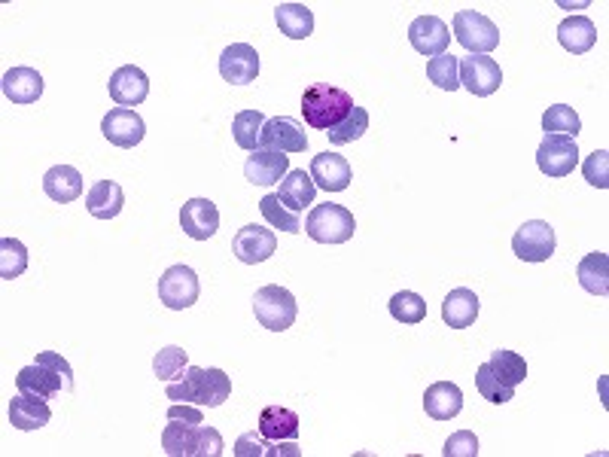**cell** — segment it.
I'll list each match as a JSON object with an SVG mask.
<instances>
[{
	"instance_id": "cell-1",
	"label": "cell",
	"mask_w": 609,
	"mask_h": 457,
	"mask_svg": "<svg viewBox=\"0 0 609 457\" xmlns=\"http://www.w3.org/2000/svg\"><path fill=\"white\" fill-rule=\"evenodd\" d=\"M354 107L357 104L345 89L329 86V83H314L302 95V116L311 128H317V132H332L335 125H342L351 116Z\"/></svg>"
},
{
	"instance_id": "cell-2",
	"label": "cell",
	"mask_w": 609,
	"mask_h": 457,
	"mask_svg": "<svg viewBox=\"0 0 609 457\" xmlns=\"http://www.w3.org/2000/svg\"><path fill=\"white\" fill-rule=\"evenodd\" d=\"M253 314L256 320L265 326V330L272 333H284L296 323V314H299V305H296V296L287 290V287H278V284H265L256 290L253 296Z\"/></svg>"
},
{
	"instance_id": "cell-3",
	"label": "cell",
	"mask_w": 609,
	"mask_h": 457,
	"mask_svg": "<svg viewBox=\"0 0 609 457\" xmlns=\"http://www.w3.org/2000/svg\"><path fill=\"white\" fill-rule=\"evenodd\" d=\"M305 232H308V238L317 241V244H345V241L354 238L357 220H354V214H351L348 208L326 202V205H317V208L308 214Z\"/></svg>"
},
{
	"instance_id": "cell-4",
	"label": "cell",
	"mask_w": 609,
	"mask_h": 457,
	"mask_svg": "<svg viewBox=\"0 0 609 457\" xmlns=\"http://www.w3.org/2000/svg\"><path fill=\"white\" fill-rule=\"evenodd\" d=\"M451 25H454L457 43L469 55H488L500 46V28L476 10H457Z\"/></svg>"
},
{
	"instance_id": "cell-5",
	"label": "cell",
	"mask_w": 609,
	"mask_h": 457,
	"mask_svg": "<svg viewBox=\"0 0 609 457\" xmlns=\"http://www.w3.org/2000/svg\"><path fill=\"white\" fill-rule=\"evenodd\" d=\"M555 229L546 220H527L512 235V253L521 263H549L555 256Z\"/></svg>"
},
{
	"instance_id": "cell-6",
	"label": "cell",
	"mask_w": 609,
	"mask_h": 457,
	"mask_svg": "<svg viewBox=\"0 0 609 457\" xmlns=\"http://www.w3.org/2000/svg\"><path fill=\"white\" fill-rule=\"evenodd\" d=\"M101 135L119 147V150H134L144 135H147V122L141 119L138 110H128V107H113L104 119H101Z\"/></svg>"
},
{
	"instance_id": "cell-7",
	"label": "cell",
	"mask_w": 609,
	"mask_h": 457,
	"mask_svg": "<svg viewBox=\"0 0 609 457\" xmlns=\"http://www.w3.org/2000/svg\"><path fill=\"white\" fill-rule=\"evenodd\" d=\"M201 296V284L198 275L189 266H171L162 278H159V302L171 311H183L192 308Z\"/></svg>"
},
{
	"instance_id": "cell-8",
	"label": "cell",
	"mask_w": 609,
	"mask_h": 457,
	"mask_svg": "<svg viewBox=\"0 0 609 457\" xmlns=\"http://www.w3.org/2000/svg\"><path fill=\"white\" fill-rule=\"evenodd\" d=\"M536 165L546 177H567L579 165V147L573 138L564 135H546L536 150Z\"/></svg>"
},
{
	"instance_id": "cell-9",
	"label": "cell",
	"mask_w": 609,
	"mask_h": 457,
	"mask_svg": "<svg viewBox=\"0 0 609 457\" xmlns=\"http://www.w3.org/2000/svg\"><path fill=\"white\" fill-rule=\"evenodd\" d=\"M503 71L491 55H469L460 58V86H466L476 98H488L500 89Z\"/></svg>"
},
{
	"instance_id": "cell-10",
	"label": "cell",
	"mask_w": 609,
	"mask_h": 457,
	"mask_svg": "<svg viewBox=\"0 0 609 457\" xmlns=\"http://www.w3.org/2000/svg\"><path fill=\"white\" fill-rule=\"evenodd\" d=\"M259 150H275V153H305L308 150V135L296 119L287 116H272L262 125Z\"/></svg>"
},
{
	"instance_id": "cell-11",
	"label": "cell",
	"mask_w": 609,
	"mask_h": 457,
	"mask_svg": "<svg viewBox=\"0 0 609 457\" xmlns=\"http://www.w3.org/2000/svg\"><path fill=\"white\" fill-rule=\"evenodd\" d=\"M278 250V238L272 229H265V226H241L238 235L232 238V253L241 259L244 266H259L265 263V259H272Z\"/></svg>"
},
{
	"instance_id": "cell-12",
	"label": "cell",
	"mask_w": 609,
	"mask_h": 457,
	"mask_svg": "<svg viewBox=\"0 0 609 457\" xmlns=\"http://www.w3.org/2000/svg\"><path fill=\"white\" fill-rule=\"evenodd\" d=\"M220 77L232 86H247L259 77V52L250 43H232L220 55Z\"/></svg>"
},
{
	"instance_id": "cell-13",
	"label": "cell",
	"mask_w": 609,
	"mask_h": 457,
	"mask_svg": "<svg viewBox=\"0 0 609 457\" xmlns=\"http://www.w3.org/2000/svg\"><path fill=\"white\" fill-rule=\"evenodd\" d=\"M107 92L110 98L119 104V107H138L147 101L150 95V77L138 68V64H125V68H119L110 83H107Z\"/></svg>"
},
{
	"instance_id": "cell-14",
	"label": "cell",
	"mask_w": 609,
	"mask_h": 457,
	"mask_svg": "<svg viewBox=\"0 0 609 457\" xmlns=\"http://www.w3.org/2000/svg\"><path fill=\"white\" fill-rule=\"evenodd\" d=\"M16 390H19V394H25V397H34V400H52V397L61 394V390L67 394V384H64V378L55 369H49L46 363L34 360L31 366L19 369Z\"/></svg>"
},
{
	"instance_id": "cell-15",
	"label": "cell",
	"mask_w": 609,
	"mask_h": 457,
	"mask_svg": "<svg viewBox=\"0 0 609 457\" xmlns=\"http://www.w3.org/2000/svg\"><path fill=\"white\" fill-rule=\"evenodd\" d=\"M308 174H311L314 186H320L326 192H345L351 186V180H354V171H351L348 159L342 153H332V150L317 153L311 159V171Z\"/></svg>"
},
{
	"instance_id": "cell-16",
	"label": "cell",
	"mask_w": 609,
	"mask_h": 457,
	"mask_svg": "<svg viewBox=\"0 0 609 457\" xmlns=\"http://www.w3.org/2000/svg\"><path fill=\"white\" fill-rule=\"evenodd\" d=\"M180 226L192 241H208L220 229V211L211 199H189L180 208Z\"/></svg>"
},
{
	"instance_id": "cell-17",
	"label": "cell",
	"mask_w": 609,
	"mask_h": 457,
	"mask_svg": "<svg viewBox=\"0 0 609 457\" xmlns=\"http://www.w3.org/2000/svg\"><path fill=\"white\" fill-rule=\"evenodd\" d=\"M409 43L415 46V52H421L427 58H436V55L448 52L451 31H448V25L439 16H418L409 25Z\"/></svg>"
},
{
	"instance_id": "cell-18",
	"label": "cell",
	"mask_w": 609,
	"mask_h": 457,
	"mask_svg": "<svg viewBox=\"0 0 609 457\" xmlns=\"http://www.w3.org/2000/svg\"><path fill=\"white\" fill-rule=\"evenodd\" d=\"M287 171H290L287 153H275V150H253L244 162V177L253 186H275L287 177Z\"/></svg>"
},
{
	"instance_id": "cell-19",
	"label": "cell",
	"mask_w": 609,
	"mask_h": 457,
	"mask_svg": "<svg viewBox=\"0 0 609 457\" xmlns=\"http://www.w3.org/2000/svg\"><path fill=\"white\" fill-rule=\"evenodd\" d=\"M424 412L433 421H451L463 412V390L454 381H436L424 390Z\"/></svg>"
},
{
	"instance_id": "cell-20",
	"label": "cell",
	"mask_w": 609,
	"mask_h": 457,
	"mask_svg": "<svg viewBox=\"0 0 609 457\" xmlns=\"http://www.w3.org/2000/svg\"><path fill=\"white\" fill-rule=\"evenodd\" d=\"M43 192L58 205L77 202L83 195V174L71 165H55L43 174Z\"/></svg>"
},
{
	"instance_id": "cell-21",
	"label": "cell",
	"mask_w": 609,
	"mask_h": 457,
	"mask_svg": "<svg viewBox=\"0 0 609 457\" xmlns=\"http://www.w3.org/2000/svg\"><path fill=\"white\" fill-rule=\"evenodd\" d=\"M479 311H482L479 296L472 290H466V287L451 290L445 296V302H442V320L451 326V330H466V326H472L479 317Z\"/></svg>"
},
{
	"instance_id": "cell-22",
	"label": "cell",
	"mask_w": 609,
	"mask_h": 457,
	"mask_svg": "<svg viewBox=\"0 0 609 457\" xmlns=\"http://www.w3.org/2000/svg\"><path fill=\"white\" fill-rule=\"evenodd\" d=\"M86 208L95 220H113L125 208V192L116 180H98L86 192Z\"/></svg>"
},
{
	"instance_id": "cell-23",
	"label": "cell",
	"mask_w": 609,
	"mask_h": 457,
	"mask_svg": "<svg viewBox=\"0 0 609 457\" xmlns=\"http://www.w3.org/2000/svg\"><path fill=\"white\" fill-rule=\"evenodd\" d=\"M4 95L13 104H37L43 95V77L34 68H13L4 74Z\"/></svg>"
},
{
	"instance_id": "cell-24",
	"label": "cell",
	"mask_w": 609,
	"mask_h": 457,
	"mask_svg": "<svg viewBox=\"0 0 609 457\" xmlns=\"http://www.w3.org/2000/svg\"><path fill=\"white\" fill-rule=\"evenodd\" d=\"M256 433H262L265 439H272V442L299 439V415L293 409H284V406H268L259 415Z\"/></svg>"
},
{
	"instance_id": "cell-25",
	"label": "cell",
	"mask_w": 609,
	"mask_h": 457,
	"mask_svg": "<svg viewBox=\"0 0 609 457\" xmlns=\"http://www.w3.org/2000/svg\"><path fill=\"white\" fill-rule=\"evenodd\" d=\"M558 40L567 52L573 55H585L594 49L597 43V28L588 16H567L561 25H558Z\"/></svg>"
},
{
	"instance_id": "cell-26",
	"label": "cell",
	"mask_w": 609,
	"mask_h": 457,
	"mask_svg": "<svg viewBox=\"0 0 609 457\" xmlns=\"http://www.w3.org/2000/svg\"><path fill=\"white\" fill-rule=\"evenodd\" d=\"M314 195H317V186H314L311 174H305L299 168L287 171V177L281 180V189H278V199L296 214H302L308 205H314Z\"/></svg>"
},
{
	"instance_id": "cell-27",
	"label": "cell",
	"mask_w": 609,
	"mask_h": 457,
	"mask_svg": "<svg viewBox=\"0 0 609 457\" xmlns=\"http://www.w3.org/2000/svg\"><path fill=\"white\" fill-rule=\"evenodd\" d=\"M198 439L201 424L168 421V427L162 430V448L168 457H198Z\"/></svg>"
},
{
	"instance_id": "cell-28",
	"label": "cell",
	"mask_w": 609,
	"mask_h": 457,
	"mask_svg": "<svg viewBox=\"0 0 609 457\" xmlns=\"http://www.w3.org/2000/svg\"><path fill=\"white\" fill-rule=\"evenodd\" d=\"M235 454L238 457H299V442L296 439H287V442H272L259 433H244L238 442H235Z\"/></svg>"
},
{
	"instance_id": "cell-29",
	"label": "cell",
	"mask_w": 609,
	"mask_h": 457,
	"mask_svg": "<svg viewBox=\"0 0 609 457\" xmlns=\"http://www.w3.org/2000/svg\"><path fill=\"white\" fill-rule=\"evenodd\" d=\"M52 421V409L46 406V400H34V397H25L19 394L13 403H10V424L16 430H40Z\"/></svg>"
},
{
	"instance_id": "cell-30",
	"label": "cell",
	"mask_w": 609,
	"mask_h": 457,
	"mask_svg": "<svg viewBox=\"0 0 609 457\" xmlns=\"http://www.w3.org/2000/svg\"><path fill=\"white\" fill-rule=\"evenodd\" d=\"M275 22L290 40H308L314 34V13L305 4H278Z\"/></svg>"
},
{
	"instance_id": "cell-31",
	"label": "cell",
	"mask_w": 609,
	"mask_h": 457,
	"mask_svg": "<svg viewBox=\"0 0 609 457\" xmlns=\"http://www.w3.org/2000/svg\"><path fill=\"white\" fill-rule=\"evenodd\" d=\"M576 278L582 284V290H588L591 296H606L609 293V256L606 253H588L579 269Z\"/></svg>"
},
{
	"instance_id": "cell-32",
	"label": "cell",
	"mask_w": 609,
	"mask_h": 457,
	"mask_svg": "<svg viewBox=\"0 0 609 457\" xmlns=\"http://www.w3.org/2000/svg\"><path fill=\"white\" fill-rule=\"evenodd\" d=\"M259 214H262V220H265L268 226H272V229H281V232H290V235L302 232V220H299V214L290 211V208L278 199V192L262 195Z\"/></svg>"
},
{
	"instance_id": "cell-33",
	"label": "cell",
	"mask_w": 609,
	"mask_h": 457,
	"mask_svg": "<svg viewBox=\"0 0 609 457\" xmlns=\"http://www.w3.org/2000/svg\"><path fill=\"white\" fill-rule=\"evenodd\" d=\"M262 125H265V116L259 110H238L235 119H232V138H235V144L241 150H247V153L259 150Z\"/></svg>"
},
{
	"instance_id": "cell-34",
	"label": "cell",
	"mask_w": 609,
	"mask_h": 457,
	"mask_svg": "<svg viewBox=\"0 0 609 457\" xmlns=\"http://www.w3.org/2000/svg\"><path fill=\"white\" fill-rule=\"evenodd\" d=\"M232 397V381L223 369H205L201 375V390H198V403L195 406H208L220 409Z\"/></svg>"
},
{
	"instance_id": "cell-35",
	"label": "cell",
	"mask_w": 609,
	"mask_h": 457,
	"mask_svg": "<svg viewBox=\"0 0 609 457\" xmlns=\"http://www.w3.org/2000/svg\"><path fill=\"white\" fill-rule=\"evenodd\" d=\"M491 372L506 384V387H518L524 378H527V360L515 351H506V348H497L491 351V360H488Z\"/></svg>"
},
{
	"instance_id": "cell-36",
	"label": "cell",
	"mask_w": 609,
	"mask_h": 457,
	"mask_svg": "<svg viewBox=\"0 0 609 457\" xmlns=\"http://www.w3.org/2000/svg\"><path fill=\"white\" fill-rule=\"evenodd\" d=\"M543 128H546V135H564V138H579L582 132V119L573 107L567 104H552L546 113H543Z\"/></svg>"
},
{
	"instance_id": "cell-37",
	"label": "cell",
	"mask_w": 609,
	"mask_h": 457,
	"mask_svg": "<svg viewBox=\"0 0 609 457\" xmlns=\"http://www.w3.org/2000/svg\"><path fill=\"white\" fill-rule=\"evenodd\" d=\"M427 77L436 83L442 92H457L460 89V58L451 52H442L427 61Z\"/></svg>"
},
{
	"instance_id": "cell-38",
	"label": "cell",
	"mask_w": 609,
	"mask_h": 457,
	"mask_svg": "<svg viewBox=\"0 0 609 457\" xmlns=\"http://www.w3.org/2000/svg\"><path fill=\"white\" fill-rule=\"evenodd\" d=\"M387 308H390V317H393V320L409 323V326H415V323H421V320L427 317V302H424V296H418V293H412V290L393 293V299L387 302Z\"/></svg>"
},
{
	"instance_id": "cell-39",
	"label": "cell",
	"mask_w": 609,
	"mask_h": 457,
	"mask_svg": "<svg viewBox=\"0 0 609 457\" xmlns=\"http://www.w3.org/2000/svg\"><path fill=\"white\" fill-rule=\"evenodd\" d=\"M28 272V247L19 238L0 241V278L13 281Z\"/></svg>"
},
{
	"instance_id": "cell-40",
	"label": "cell",
	"mask_w": 609,
	"mask_h": 457,
	"mask_svg": "<svg viewBox=\"0 0 609 457\" xmlns=\"http://www.w3.org/2000/svg\"><path fill=\"white\" fill-rule=\"evenodd\" d=\"M366 132H369V110L357 104V107L351 110V116H348L342 125H335L332 132H326V138H329V144L342 147V144H354V141H360Z\"/></svg>"
},
{
	"instance_id": "cell-41",
	"label": "cell",
	"mask_w": 609,
	"mask_h": 457,
	"mask_svg": "<svg viewBox=\"0 0 609 457\" xmlns=\"http://www.w3.org/2000/svg\"><path fill=\"white\" fill-rule=\"evenodd\" d=\"M201 366H186L171 384H168V400L174 403H198V390H201Z\"/></svg>"
},
{
	"instance_id": "cell-42",
	"label": "cell",
	"mask_w": 609,
	"mask_h": 457,
	"mask_svg": "<svg viewBox=\"0 0 609 457\" xmlns=\"http://www.w3.org/2000/svg\"><path fill=\"white\" fill-rule=\"evenodd\" d=\"M476 387H479V394H482L488 403H494V406H503V403H509V400L515 397V387H506V384L491 372L488 363H482V366L476 369Z\"/></svg>"
},
{
	"instance_id": "cell-43",
	"label": "cell",
	"mask_w": 609,
	"mask_h": 457,
	"mask_svg": "<svg viewBox=\"0 0 609 457\" xmlns=\"http://www.w3.org/2000/svg\"><path fill=\"white\" fill-rule=\"evenodd\" d=\"M186 366H189V357H186V351H183L180 345L162 348V351L156 354V360H153V372H156L159 381H174Z\"/></svg>"
},
{
	"instance_id": "cell-44",
	"label": "cell",
	"mask_w": 609,
	"mask_h": 457,
	"mask_svg": "<svg viewBox=\"0 0 609 457\" xmlns=\"http://www.w3.org/2000/svg\"><path fill=\"white\" fill-rule=\"evenodd\" d=\"M582 174L591 186L597 189H609V153L606 150H594L585 162H582Z\"/></svg>"
},
{
	"instance_id": "cell-45",
	"label": "cell",
	"mask_w": 609,
	"mask_h": 457,
	"mask_svg": "<svg viewBox=\"0 0 609 457\" xmlns=\"http://www.w3.org/2000/svg\"><path fill=\"white\" fill-rule=\"evenodd\" d=\"M445 457H479V436L472 430H457L445 439Z\"/></svg>"
},
{
	"instance_id": "cell-46",
	"label": "cell",
	"mask_w": 609,
	"mask_h": 457,
	"mask_svg": "<svg viewBox=\"0 0 609 457\" xmlns=\"http://www.w3.org/2000/svg\"><path fill=\"white\" fill-rule=\"evenodd\" d=\"M37 363H46L49 369H55L61 378H64V384H67V394H71L74 390V369H71V363H67L61 354H55V351H40L37 354Z\"/></svg>"
},
{
	"instance_id": "cell-47",
	"label": "cell",
	"mask_w": 609,
	"mask_h": 457,
	"mask_svg": "<svg viewBox=\"0 0 609 457\" xmlns=\"http://www.w3.org/2000/svg\"><path fill=\"white\" fill-rule=\"evenodd\" d=\"M223 436L217 427H205L201 424V439H198V457H220L223 454Z\"/></svg>"
},
{
	"instance_id": "cell-48",
	"label": "cell",
	"mask_w": 609,
	"mask_h": 457,
	"mask_svg": "<svg viewBox=\"0 0 609 457\" xmlns=\"http://www.w3.org/2000/svg\"><path fill=\"white\" fill-rule=\"evenodd\" d=\"M168 421H183V424H205V415H201V409L189 406V403H174L168 409Z\"/></svg>"
}]
</instances>
